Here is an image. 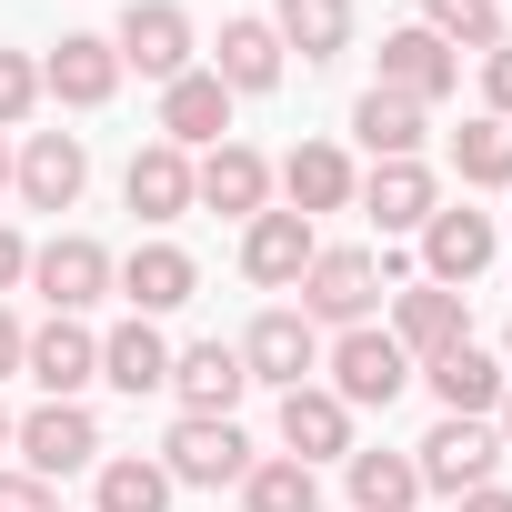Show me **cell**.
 I'll return each mask as SVG.
<instances>
[{
  "instance_id": "1",
  "label": "cell",
  "mask_w": 512,
  "mask_h": 512,
  "mask_svg": "<svg viewBox=\"0 0 512 512\" xmlns=\"http://www.w3.org/2000/svg\"><path fill=\"white\" fill-rule=\"evenodd\" d=\"M322 372H332L322 392H332L342 412H362V402H382V412H392V402H402V382H412V352H402L392 332H372V322H352V332H342V342L322 352Z\"/></svg>"
},
{
  "instance_id": "2",
  "label": "cell",
  "mask_w": 512,
  "mask_h": 512,
  "mask_svg": "<svg viewBox=\"0 0 512 512\" xmlns=\"http://www.w3.org/2000/svg\"><path fill=\"white\" fill-rule=\"evenodd\" d=\"M492 462H502V432L492 422H462V412H442L422 442H412V472H422V492H482L492 482Z\"/></svg>"
},
{
  "instance_id": "3",
  "label": "cell",
  "mask_w": 512,
  "mask_h": 512,
  "mask_svg": "<svg viewBox=\"0 0 512 512\" xmlns=\"http://www.w3.org/2000/svg\"><path fill=\"white\" fill-rule=\"evenodd\" d=\"M161 472H171V482L221 492V482H241V472H251V442H241V422H231V412H181V422H171V442H161Z\"/></svg>"
},
{
  "instance_id": "4",
  "label": "cell",
  "mask_w": 512,
  "mask_h": 512,
  "mask_svg": "<svg viewBox=\"0 0 512 512\" xmlns=\"http://www.w3.org/2000/svg\"><path fill=\"white\" fill-rule=\"evenodd\" d=\"M302 292V322H372V302H382V251H312V272L292 282Z\"/></svg>"
},
{
  "instance_id": "5",
  "label": "cell",
  "mask_w": 512,
  "mask_h": 512,
  "mask_svg": "<svg viewBox=\"0 0 512 512\" xmlns=\"http://www.w3.org/2000/svg\"><path fill=\"white\" fill-rule=\"evenodd\" d=\"M111 51H121V71H141V81L171 91L191 71V11H181V0H131L121 31H111Z\"/></svg>"
},
{
  "instance_id": "6",
  "label": "cell",
  "mask_w": 512,
  "mask_h": 512,
  "mask_svg": "<svg viewBox=\"0 0 512 512\" xmlns=\"http://www.w3.org/2000/svg\"><path fill=\"white\" fill-rule=\"evenodd\" d=\"M492 211H472V201H442L432 221H422V282H442V292H462L472 272H492Z\"/></svg>"
},
{
  "instance_id": "7",
  "label": "cell",
  "mask_w": 512,
  "mask_h": 512,
  "mask_svg": "<svg viewBox=\"0 0 512 512\" xmlns=\"http://www.w3.org/2000/svg\"><path fill=\"white\" fill-rule=\"evenodd\" d=\"M231 352H241V372H251V382H272V392H302V382L322 372V332H312L302 312H262Z\"/></svg>"
},
{
  "instance_id": "8",
  "label": "cell",
  "mask_w": 512,
  "mask_h": 512,
  "mask_svg": "<svg viewBox=\"0 0 512 512\" xmlns=\"http://www.w3.org/2000/svg\"><path fill=\"white\" fill-rule=\"evenodd\" d=\"M31 282H41V302H51V312H71V322H81V312L111 292V251H101L91 231H61V241H41V251H31Z\"/></svg>"
},
{
  "instance_id": "9",
  "label": "cell",
  "mask_w": 512,
  "mask_h": 512,
  "mask_svg": "<svg viewBox=\"0 0 512 512\" xmlns=\"http://www.w3.org/2000/svg\"><path fill=\"white\" fill-rule=\"evenodd\" d=\"M21 372H31L51 402H81V382H101V332H81L71 312H51V322L21 342Z\"/></svg>"
},
{
  "instance_id": "10",
  "label": "cell",
  "mask_w": 512,
  "mask_h": 512,
  "mask_svg": "<svg viewBox=\"0 0 512 512\" xmlns=\"http://www.w3.org/2000/svg\"><path fill=\"white\" fill-rule=\"evenodd\" d=\"M21 472H41V482H61V472H91V452H101V422L81 412V402H41L21 432Z\"/></svg>"
},
{
  "instance_id": "11",
  "label": "cell",
  "mask_w": 512,
  "mask_h": 512,
  "mask_svg": "<svg viewBox=\"0 0 512 512\" xmlns=\"http://www.w3.org/2000/svg\"><path fill=\"white\" fill-rule=\"evenodd\" d=\"M111 292H121L141 322H161V312H181V302L201 292V272H191V251H181V241H141L131 262H111Z\"/></svg>"
},
{
  "instance_id": "12",
  "label": "cell",
  "mask_w": 512,
  "mask_h": 512,
  "mask_svg": "<svg viewBox=\"0 0 512 512\" xmlns=\"http://www.w3.org/2000/svg\"><path fill=\"white\" fill-rule=\"evenodd\" d=\"M191 201H201V211H231V221L272 211V161H262V151H241V141H221V151L191 161Z\"/></svg>"
},
{
  "instance_id": "13",
  "label": "cell",
  "mask_w": 512,
  "mask_h": 512,
  "mask_svg": "<svg viewBox=\"0 0 512 512\" xmlns=\"http://www.w3.org/2000/svg\"><path fill=\"white\" fill-rule=\"evenodd\" d=\"M312 221L302 211H251V231H241V272L262 282V292H292L302 272H312Z\"/></svg>"
},
{
  "instance_id": "14",
  "label": "cell",
  "mask_w": 512,
  "mask_h": 512,
  "mask_svg": "<svg viewBox=\"0 0 512 512\" xmlns=\"http://www.w3.org/2000/svg\"><path fill=\"white\" fill-rule=\"evenodd\" d=\"M81 181H91V151H81L71 131H31V151L11 161V191H21L31 211H71Z\"/></svg>"
},
{
  "instance_id": "15",
  "label": "cell",
  "mask_w": 512,
  "mask_h": 512,
  "mask_svg": "<svg viewBox=\"0 0 512 512\" xmlns=\"http://www.w3.org/2000/svg\"><path fill=\"white\" fill-rule=\"evenodd\" d=\"M41 91H61L71 111H101V101L121 91V51H111L101 31H61V51L41 61Z\"/></svg>"
},
{
  "instance_id": "16",
  "label": "cell",
  "mask_w": 512,
  "mask_h": 512,
  "mask_svg": "<svg viewBox=\"0 0 512 512\" xmlns=\"http://www.w3.org/2000/svg\"><path fill=\"white\" fill-rule=\"evenodd\" d=\"M452 81H462V51H442V41H432L422 21L382 41V81H372V91H402V101H422V111H432V101H442Z\"/></svg>"
},
{
  "instance_id": "17",
  "label": "cell",
  "mask_w": 512,
  "mask_h": 512,
  "mask_svg": "<svg viewBox=\"0 0 512 512\" xmlns=\"http://www.w3.org/2000/svg\"><path fill=\"white\" fill-rule=\"evenodd\" d=\"M211 81L241 101V91H282V31L272 21H251V11H231L221 21V51H211Z\"/></svg>"
},
{
  "instance_id": "18",
  "label": "cell",
  "mask_w": 512,
  "mask_h": 512,
  "mask_svg": "<svg viewBox=\"0 0 512 512\" xmlns=\"http://www.w3.org/2000/svg\"><path fill=\"white\" fill-rule=\"evenodd\" d=\"M221 131H231V91H221L211 71H181V81L161 91V141H171V151H221Z\"/></svg>"
},
{
  "instance_id": "19",
  "label": "cell",
  "mask_w": 512,
  "mask_h": 512,
  "mask_svg": "<svg viewBox=\"0 0 512 512\" xmlns=\"http://www.w3.org/2000/svg\"><path fill=\"white\" fill-rule=\"evenodd\" d=\"M392 342L412 352V372H422L432 352L472 342V332H462V292H442V282H412V292H392Z\"/></svg>"
},
{
  "instance_id": "20",
  "label": "cell",
  "mask_w": 512,
  "mask_h": 512,
  "mask_svg": "<svg viewBox=\"0 0 512 512\" xmlns=\"http://www.w3.org/2000/svg\"><path fill=\"white\" fill-rule=\"evenodd\" d=\"M352 201H362L382 231H422V221L442 211V191H432L422 161H372V181H352Z\"/></svg>"
},
{
  "instance_id": "21",
  "label": "cell",
  "mask_w": 512,
  "mask_h": 512,
  "mask_svg": "<svg viewBox=\"0 0 512 512\" xmlns=\"http://www.w3.org/2000/svg\"><path fill=\"white\" fill-rule=\"evenodd\" d=\"M422 382H432V402H442V412H462V422H482V412L502 402V362H492L482 342L432 352V362H422Z\"/></svg>"
},
{
  "instance_id": "22",
  "label": "cell",
  "mask_w": 512,
  "mask_h": 512,
  "mask_svg": "<svg viewBox=\"0 0 512 512\" xmlns=\"http://www.w3.org/2000/svg\"><path fill=\"white\" fill-rule=\"evenodd\" d=\"M282 452L292 462H352V412L322 392V382H302V392H282Z\"/></svg>"
},
{
  "instance_id": "23",
  "label": "cell",
  "mask_w": 512,
  "mask_h": 512,
  "mask_svg": "<svg viewBox=\"0 0 512 512\" xmlns=\"http://www.w3.org/2000/svg\"><path fill=\"white\" fill-rule=\"evenodd\" d=\"M121 201H131L141 221H181V211H191V151H171V141L131 151V171H121Z\"/></svg>"
},
{
  "instance_id": "24",
  "label": "cell",
  "mask_w": 512,
  "mask_h": 512,
  "mask_svg": "<svg viewBox=\"0 0 512 512\" xmlns=\"http://www.w3.org/2000/svg\"><path fill=\"white\" fill-rule=\"evenodd\" d=\"M171 392H181L191 412H231V402L251 392V372H241L231 342H191V352H171Z\"/></svg>"
},
{
  "instance_id": "25",
  "label": "cell",
  "mask_w": 512,
  "mask_h": 512,
  "mask_svg": "<svg viewBox=\"0 0 512 512\" xmlns=\"http://www.w3.org/2000/svg\"><path fill=\"white\" fill-rule=\"evenodd\" d=\"M101 382H121L131 402H141V392H161V382H171V342L131 312L121 332H101Z\"/></svg>"
},
{
  "instance_id": "26",
  "label": "cell",
  "mask_w": 512,
  "mask_h": 512,
  "mask_svg": "<svg viewBox=\"0 0 512 512\" xmlns=\"http://www.w3.org/2000/svg\"><path fill=\"white\" fill-rule=\"evenodd\" d=\"M352 131H362L372 161H412V151H422V101H402V91H362V101H352Z\"/></svg>"
},
{
  "instance_id": "27",
  "label": "cell",
  "mask_w": 512,
  "mask_h": 512,
  "mask_svg": "<svg viewBox=\"0 0 512 512\" xmlns=\"http://www.w3.org/2000/svg\"><path fill=\"white\" fill-rule=\"evenodd\" d=\"M282 191H292L302 221H312V211H342V201H352V161H342L332 141H302V151L282 161Z\"/></svg>"
},
{
  "instance_id": "28",
  "label": "cell",
  "mask_w": 512,
  "mask_h": 512,
  "mask_svg": "<svg viewBox=\"0 0 512 512\" xmlns=\"http://www.w3.org/2000/svg\"><path fill=\"white\" fill-rule=\"evenodd\" d=\"M272 31H282V51H302V61H342V41H352V0H282Z\"/></svg>"
},
{
  "instance_id": "29",
  "label": "cell",
  "mask_w": 512,
  "mask_h": 512,
  "mask_svg": "<svg viewBox=\"0 0 512 512\" xmlns=\"http://www.w3.org/2000/svg\"><path fill=\"white\" fill-rule=\"evenodd\" d=\"M241 512H322V482H312V462H292V452L251 462V472H241Z\"/></svg>"
},
{
  "instance_id": "30",
  "label": "cell",
  "mask_w": 512,
  "mask_h": 512,
  "mask_svg": "<svg viewBox=\"0 0 512 512\" xmlns=\"http://www.w3.org/2000/svg\"><path fill=\"white\" fill-rule=\"evenodd\" d=\"M452 171H462L472 191H512V121H492V111L462 121V131H452Z\"/></svg>"
},
{
  "instance_id": "31",
  "label": "cell",
  "mask_w": 512,
  "mask_h": 512,
  "mask_svg": "<svg viewBox=\"0 0 512 512\" xmlns=\"http://www.w3.org/2000/svg\"><path fill=\"white\" fill-rule=\"evenodd\" d=\"M342 472H352V502H362V512H412V502H422L412 452H352Z\"/></svg>"
},
{
  "instance_id": "32",
  "label": "cell",
  "mask_w": 512,
  "mask_h": 512,
  "mask_svg": "<svg viewBox=\"0 0 512 512\" xmlns=\"http://www.w3.org/2000/svg\"><path fill=\"white\" fill-rule=\"evenodd\" d=\"M422 31H432L442 51H492V41H512V31H502V0H422Z\"/></svg>"
},
{
  "instance_id": "33",
  "label": "cell",
  "mask_w": 512,
  "mask_h": 512,
  "mask_svg": "<svg viewBox=\"0 0 512 512\" xmlns=\"http://www.w3.org/2000/svg\"><path fill=\"white\" fill-rule=\"evenodd\" d=\"M101 512H171V472H161L151 452L101 462Z\"/></svg>"
},
{
  "instance_id": "34",
  "label": "cell",
  "mask_w": 512,
  "mask_h": 512,
  "mask_svg": "<svg viewBox=\"0 0 512 512\" xmlns=\"http://www.w3.org/2000/svg\"><path fill=\"white\" fill-rule=\"evenodd\" d=\"M31 101H41V61L0 51V131H11V121H31Z\"/></svg>"
},
{
  "instance_id": "35",
  "label": "cell",
  "mask_w": 512,
  "mask_h": 512,
  "mask_svg": "<svg viewBox=\"0 0 512 512\" xmlns=\"http://www.w3.org/2000/svg\"><path fill=\"white\" fill-rule=\"evenodd\" d=\"M0 512H61V492L41 472H0Z\"/></svg>"
},
{
  "instance_id": "36",
  "label": "cell",
  "mask_w": 512,
  "mask_h": 512,
  "mask_svg": "<svg viewBox=\"0 0 512 512\" xmlns=\"http://www.w3.org/2000/svg\"><path fill=\"white\" fill-rule=\"evenodd\" d=\"M482 101H492V121H512V41L482 51Z\"/></svg>"
},
{
  "instance_id": "37",
  "label": "cell",
  "mask_w": 512,
  "mask_h": 512,
  "mask_svg": "<svg viewBox=\"0 0 512 512\" xmlns=\"http://www.w3.org/2000/svg\"><path fill=\"white\" fill-rule=\"evenodd\" d=\"M11 282H31V251H21V231H0V292Z\"/></svg>"
},
{
  "instance_id": "38",
  "label": "cell",
  "mask_w": 512,
  "mask_h": 512,
  "mask_svg": "<svg viewBox=\"0 0 512 512\" xmlns=\"http://www.w3.org/2000/svg\"><path fill=\"white\" fill-rule=\"evenodd\" d=\"M21 342H31V332H21L11 312H0V382H11V372H21Z\"/></svg>"
},
{
  "instance_id": "39",
  "label": "cell",
  "mask_w": 512,
  "mask_h": 512,
  "mask_svg": "<svg viewBox=\"0 0 512 512\" xmlns=\"http://www.w3.org/2000/svg\"><path fill=\"white\" fill-rule=\"evenodd\" d=\"M452 512H512V492H502V482H482V492H462Z\"/></svg>"
},
{
  "instance_id": "40",
  "label": "cell",
  "mask_w": 512,
  "mask_h": 512,
  "mask_svg": "<svg viewBox=\"0 0 512 512\" xmlns=\"http://www.w3.org/2000/svg\"><path fill=\"white\" fill-rule=\"evenodd\" d=\"M492 432H502V452H512V392H502V402H492Z\"/></svg>"
},
{
  "instance_id": "41",
  "label": "cell",
  "mask_w": 512,
  "mask_h": 512,
  "mask_svg": "<svg viewBox=\"0 0 512 512\" xmlns=\"http://www.w3.org/2000/svg\"><path fill=\"white\" fill-rule=\"evenodd\" d=\"M11 432H21V422H11V412H0V452H11Z\"/></svg>"
},
{
  "instance_id": "42",
  "label": "cell",
  "mask_w": 512,
  "mask_h": 512,
  "mask_svg": "<svg viewBox=\"0 0 512 512\" xmlns=\"http://www.w3.org/2000/svg\"><path fill=\"white\" fill-rule=\"evenodd\" d=\"M0 191H11V151H0Z\"/></svg>"
},
{
  "instance_id": "43",
  "label": "cell",
  "mask_w": 512,
  "mask_h": 512,
  "mask_svg": "<svg viewBox=\"0 0 512 512\" xmlns=\"http://www.w3.org/2000/svg\"><path fill=\"white\" fill-rule=\"evenodd\" d=\"M502 362H512V322H502Z\"/></svg>"
}]
</instances>
